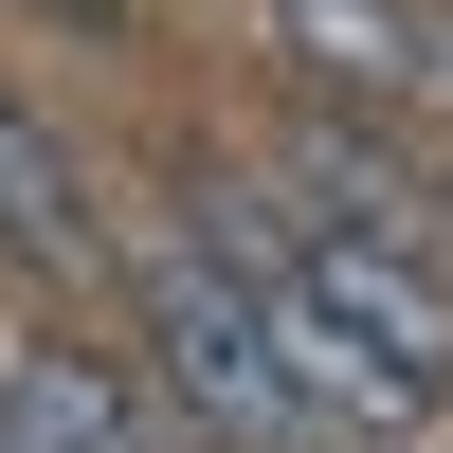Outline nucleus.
<instances>
[{"instance_id": "obj_7", "label": "nucleus", "mask_w": 453, "mask_h": 453, "mask_svg": "<svg viewBox=\"0 0 453 453\" xmlns=\"http://www.w3.org/2000/svg\"><path fill=\"white\" fill-rule=\"evenodd\" d=\"M0 345H19V326H0Z\"/></svg>"}, {"instance_id": "obj_1", "label": "nucleus", "mask_w": 453, "mask_h": 453, "mask_svg": "<svg viewBox=\"0 0 453 453\" xmlns=\"http://www.w3.org/2000/svg\"><path fill=\"white\" fill-rule=\"evenodd\" d=\"M109 290H127V326H145V399H164L200 453H309L273 345H254V309L181 254V218H109Z\"/></svg>"}, {"instance_id": "obj_3", "label": "nucleus", "mask_w": 453, "mask_h": 453, "mask_svg": "<svg viewBox=\"0 0 453 453\" xmlns=\"http://www.w3.org/2000/svg\"><path fill=\"white\" fill-rule=\"evenodd\" d=\"M273 55L309 73L345 127H381V109L435 91V0H273Z\"/></svg>"}, {"instance_id": "obj_2", "label": "nucleus", "mask_w": 453, "mask_h": 453, "mask_svg": "<svg viewBox=\"0 0 453 453\" xmlns=\"http://www.w3.org/2000/svg\"><path fill=\"white\" fill-rule=\"evenodd\" d=\"M0 453H200L109 345H0Z\"/></svg>"}, {"instance_id": "obj_6", "label": "nucleus", "mask_w": 453, "mask_h": 453, "mask_svg": "<svg viewBox=\"0 0 453 453\" xmlns=\"http://www.w3.org/2000/svg\"><path fill=\"white\" fill-rule=\"evenodd\" d=\"M435 91H453V0H435Z\"/></svg>"}, {"instance_id": "obj_4", "label": "nucleus", "mask_w": 453, "mask_h": 453, "mask_svg": "<svg viewBox=\"0 0 453 453\" xmlns=\"http://www.w3.org/2000/svg\"><path fill=\"white\" fill-rule=\"evenodd\" d=\"M0 254H19V273H73V290H109V181L73 164L36 109H0Z\"/></svg>"}, {"instance_id": "obj_5", "label": "nucleus", "mask_w": 453, "mask_h": 453, "mask_svg": "<svg viewBox=\"0 0 453 453\" xmlns=\"http://www.w3.org/2000/svg\"><path fill=\"white\" fill-rule=\"evenodd\" d=\"M418 218H435V254H453V145H435V164H418Z\"/></svg>"}]
</instances>
